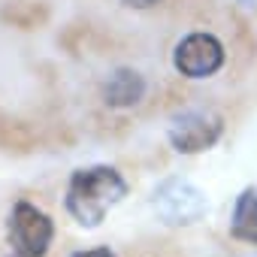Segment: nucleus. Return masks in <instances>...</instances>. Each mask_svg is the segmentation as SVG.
I'll return each mask as SVG.
<instances>
[{"instance_id":"nucleus-1","label":"nucleus","mask_w":257,"mask_h":257,"mask_svg":"<svg viewBox=\"0 0 257 257\" xmlns=\"http://www.w3.org/2000/svg\"><path fill=\"white\" fill-rule=\"evenodd\" d=\"M127 197V182L115 167L97 164L76 170L67 185V212L82 227H100L106 212Z\"/></svg>"},{"instance_id":"nucleus-2","label":"nucleus","mask_w":257,"mask_h":257,"mask_svg":"<svg viewBox=\"0 0 257 257\" xmlns=\"http://www.w3.org/2000/svg\"><path fill=\"white\" fill-rule=\"evenodd\" d=\"M152 209L158 212V218L170 227H188V224H197L206 212H209V200L206 194L188 182V179H164L155 194H152Z\"/></svg>"},{"instance_id":"nucleus-3","label":"nucleus","mask_w":257,"mask_h":257,"mask_svg":"<svg viewBox=\"0 0 257 257\" xmlns=\"http://www.w3.org/2000/svg\"><path fill=\"white\" fill-rule=\"evenodd\" d=\"M7 236H10V245H13L16 257H46V251L55 239V224L34 203L19 200L10 212Z\"/></svg>"},{"instance_id":"nucleus-4","label":"nucleus","mask_w":257,"mask_h":257,"mask_svg":"<svg viewBox=\"0 0 257 257\" xmlns=\"http://www.w3.org/2000/svg\"><path fill=\"white\" fill-rule=\"evenodd\" d=\"M224 134V118L212 109H185L170 121V146L179 155H197L212 149Z\"/></svg>"},{"instance_id":"nucleus-5","label":"nucleus","mask_w":257,"mask_h":257,"mask_svg":"<svg viewBox=\"0 0 257 257\" xmlns=\"http://www.w3.org/2000/svg\"><path fill=\"white\" fill-rule=\"evenodd\" d=\"M173 67L188 79H209L224 67V46L212 34H188L173 52Z\"/></svg>"},{"instance_id":"nucleus-6","label":"nucleus","mask_w":257,"mask_h":257,"mask_svg":"<svg viewBox=\"0 0 257 257\" xmlns=\"http://www.w3.org/2000/svg\"><path fill=\"white\" fill-rule=\"evenodd\" d=\"M143 97H146V79L131 67L109 73V79L103 82V103L112 109H131Z\"/></svg>"},{"instance_id":"nucleus-7","label":"nucleus","mask_w":257,"mask_h":257,"mask_svg":"<svg viewBox=\"0 0 257 257\" xmlns=\"http://www.w3.org/2000/svg\"><path fill=\"white\" fill-rule=\"evenodd\" d=\"M230 236L257 245V188H245L236 197L230 215Z\"/></svg>"},{"instance_id":"nucleus-8","label":"nucleus","mask_w":257,"mask_h":257,"mask_svg":"<svg viewBox=\"0 0 257 257\" xmlns=\"http://www.w3.org/2000/svg\"><path fill=\"white\" fill-rule=\"evenodd\" d=\"M73 257H118L109 245H100V248H88V251H76Z\"/></svg>"},{"instance_id":"nucleus-9","label":"nucleus","mask_w":257,"mask_h":257,"mask_svg":"<svg viewBox=\"0 0 257 257\" xmlns=\"http://www.w3.org/2000/svg\"><path fill=\"white\" fill-rule=\"evenodd\" d=\"M121 4H127V7H134V10H149V7L161 4V0H121Z\"/></svg>"}]
</instances>
